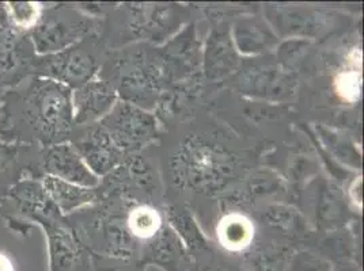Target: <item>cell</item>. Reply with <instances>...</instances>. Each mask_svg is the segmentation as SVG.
I'll return each instance as SVG.
<instances>
[{
	"label": "cell",
	"instance_id": "8992f818",
	"mask_svg": "<svg viewBox=\"0 0 364 271\" xmlns=\"http://www.w3.org/2000/svg\"><path fill=\"white\" fill-rule=\"evenodd\" d=\"M164 65L147 53L137 52L124 67L119 92L122 101L149 109L156 104L162 89Z\"/></svg>",
	"mask_w": 364,
	"mask_h": 271
},
{
	"label": "cell",
	"instance_id": "3957f363",
	"mask_svg": "<svg viewBox=\"0 0 364 271\" xmlns=\"http://www.w3.org/2000/svg\"><path fill=\"white\" fill-rule=\"evenodd\" d=\"M94 29L89 13L75 7L56 6L44 9L37 26L29 33L31 46L38 56L63 52L83 41Z\"/></svg>",
	"mask_w": 364,
	"mask_h": 271
},
{
	"label": "cell",
	"instance_id": "f1b7e54d",
	"mask_svg": "<svg viewBox=\"0 0 364 271\" xmlns=\"http://www.w3.org/2000/svg\"><path fill=\"white\" fill-rule=\"evenodd\" d=\"M100 271H129L125 270V269H119V267H112V269H104V270Z\"/></svg>",
	"mask_w": 364,
	"mask_h": 271
},
{
	"label": "cell",
	"instance_id": "5bb4252c",
	"mask_svg": "<svg viewBox=\"0 0 364 271\" xmlns=\"http://www.w3.org/2000/svg\"><path fill=\"white\" fill-rule=\"evenodd\" d=\"M231 38L237 52L247 56L271 52L279 43L277 34L261 16H243L237 19L232 26Z\"/></svg>",
	"mask_w": 364,
	"mask_h": 271
},
{
	"label": "cell",
	"instance_id": "277c9868",
	"mask_svg": "<svg viewBox=\"0 0 364 271\" xmlns=\"http://www.w3.org/2000/svg\"><path fill=\"white\" fill-rule=\"evenodd\" d=\"M98 123L125 155L140 151L158 135V123L151 113L125 101H117Z\"/></svg>",
	"mask_w": 364,
	"mask_h": 271
},
{
	"label": "cell",
	"instance_id": "4316f807",
	"mask_svg": "<svg viewBox=\"0 0 364 271\" xmlns=\"http://www.w3.org/2000/svg\"><path fill=\"white\" fill-rule=\"evenodd\" d=\"M0 271H14V266L10 258L1 253H0Z\"/></svg>",
	"mask_w": 364,
	"mask_h": 271
},
{
	"label": "cell",
	"instance_id": "7402d4cb",
	"mask_svg": "<svg viewBox=\"0 0 364 271\" xmlns=\"http://www.w3.org/2000/svg\"><path fill=\"white\" fill-rule=\"evenodd\" d=\"M223 244L230 250H242L252 239L250 226L242 219H228L223 224L222 233H219Z\"/></svg>",
	"mask_w": 364,
	"mask_h": 271
},
{
	"label": "cell",
	"instance_id": "8fae6325",
	"mask_svg": "<svg viewBox=\"0 0 364 271\" xmlns=\"http://www.w3.org/2000/svg\"><path fill=\"white\" fill-rule=\"evenodd\" d=\"M116 104V89L109 82L92 79L73 91L74 125L89 126L100 122Z\"/></svg>",
	"mask_w": 364,
	"mask_h": 271
},
{
	"label": "cell",
	"instance_id": "603a6c76",
	"mask_svg": "<svg viewBox=\"0 0 364 271\" xmlns=\"http://www.w3.org/2000/svg\"><path fill=\"white\" fill-rule=\"evenodd\" d=\"M129 226L134 235L141 238H152L161 229V220L155 211L149 208H140L132 211Z\"/></svg>",
	"mask_w": 364,
	"mask_h": 271
},
{
	"label": "cell",
	"instance_id": "52a82bcc",
	"mask_svg": "<svg viewBox=\"0 0 364 271\" xmlns=\"http://www.w3.org/2000/svg\"><path fill=\"white\" fill-rule=\"evenodd\" d=\"M235 84L243 94L277 101L294 94L296 76L279 62L256 64L241 70L235 79Z\"/></svg>",
	"mask_w": 364,
	"mask_h": 271
},
{
	"label": "cell",
	"instance_id": "7a4b0ae2",
	"mask_svg": "<svg viewBox=\"0 0 364 271\" xmlns=\"http://www.w3.org/2000/svg\"><path fill=\"white\" fill-rule=\"evenodd\" d=\"M176 181L200 193L223 190L238 174L237 159L223 147L195 137L174 156Z\"/></svg>",
	"mask_w": 364,
	"mask_h": 271
},
{
	"label": "cell",
	"instance_id": "ba28073f",
	"mask_svg": "<svg viewBox=\"0 0 364 271\" xmlns=\"http://www.w3.org/2000/svg\"><path fill=\"white\" fill-rule=\"evenodd\" d=\"M73 145L98 178L122 166L127 156L98 122L89 125Z\"/></svg>",
	"mask_w": 364,
	"mask_h": 271
},
{
	"label": "cell",
	"instance_id": "5b68a950",
	"mask_svg": "<svg viewBox=\"0 0 364 271\" xmlns=\"http://www.w3.org/2000/svg\"><path fill=\"white\" fill-rule=\"evenodd\" d=\"M36 61V76L61 83L74 91L94 79L98 71V59L83 41L63 52L41 56Z\"/></svg>",
	"mask_w": 364,
	"mask_h": 271
},
{
	"label": "cell",
	"instance_id": "d6986e66",
	"mask_svg": "<svg viewBox=\"0 0 364 271\" xmlns=\"http://www.w3.org/2000/svg\"><path fill=\"white\" fill-rule=\"evenodd\" d=\"M262 217L268 226L280 231L287 236L299 238V236H304L307 232V223L304 221L302 214L295 211L294 208L283 206V205H273L267 208Z\"/></svg>",
	"mask_w": 364,
	"mask_h": 271
},
{
	"label": "cell",
	"instance_id": "83f0119b",
	"mask_svg": "<svg viewBox=\"0 0 364 271\" xmlns=\"http://www.w3.org/2000/svg\"><path fill=\"white\" fill-rule=\"evenodd\" d=\"M332 271H359L355 266H349V265H341L337 267H332Z\"/></svg>",
	"mask_w": 364,
	"mask_h": 271
},
{
	"label": "cell",
	"instance_id": "44dd1931",
	"mask_svg": "<svg viewBox=\"0 0 364 271\" xmlns=\"http://www.w3.org/2000/svg\"><path fill=\"white\" fill-rule=\"evenodd\" d=\"M168 221L174 228V232L180 235L182 240L186 243L191 248H204L205 240L196 226L195 220L185 211L170 209L168 211Z\"/></svg>",
	"mask_w": 364,
	"mask_h": 271
},
{
	"label": "cell",
	"instance_id": "d4e9b609",
	"mask_svg": "<svg viewBox=\"0 0 364 271\" xmlns=\"http://www.w3.org/2000/svg\"><path fill=\"white\" fill-rule=\"evenodd\" d=\"M289 271H332V265L311 254H298L289 262Z\"/></svg>",
	"mask_w": 364,
	"mask_h": 271
},
{
	"label": "cell",
	"instance_id": "9c48e42d",
	"mask_svg": "<svg viewBox=\"0 0 364 271\" xmlns=\"http://www.w3.org/2000/svg\"><path fill=\"white\" fill-rule=\"evenodd\" d=\"M44 229L48 244L49 271H73L80 258V245L70 226L61 221L60 213L33 220Z\"/></svg>",
	"mask_w": 364,
	"mask_h": 271
},
{
	"label": "cell",
	"instance_id": "cb8c5ba5",
	"mask_svg": "<svg viewBox=\"0 0 364 271\" xmlns=\"http://www.w3.org/2000/svg\"><path fill=\"white\" fill-rule=\"evenodd\" d=\"M309 46V43L302 38H291L279 46L277 60L283 68H291L296 60L301 59L304 49Z\"/></svg>",
	"mask_w": 364,
	"mask_h": 271
},
{
	"label": "cell",
	"instance_id": "e0dca14e",
	"mask_svg": "<svg viewBox=\"0 0 364 271\" xmlns=\"http://www.w3.org/2000/svg\"><path fill=\"white\" fill-rule=\"evenodd\" d=\"M44 7L36 1L0 3V29L16 34H29L38 23Z\"/></svg>",
	"mask_w": 364,
	"mask_h": 271
},
{
	"label": "cell",
	"instance_id": "ffe728a7",
	"mask_svg": "<svg viewBox=\"0 0 364 271\" xmlns=\"http://www.w3.org/2000/svg\"><path fill=\"white\" fill-rule=\"evenodd\" d=\"M22 45L23 37L21 34L0 29V79L13 75L26 60V50Z\"/></svg>",
	"mask_w": 364,
	"mask_h": 271
},
{
	"label": "cell",
	"instance_id": "7c38bea8",
	"mask_svg": "<svg viewBox=\"0 0 364 271\" xmlns=\"http://www.w3.org/2000/svg\"><path fill=\"white\" fill-rule=\"evenodd\" d=\"M273 31L280 35L299 38L316 37L328 29V16L302 7L274 6L267 10L265 19Z\"/></svg>",
	"mask_w": 364,
	"mask_h": 271
},
{
	"label": "cell",
	"instance_id": "484cf974",
	"mask_svg": "<svg viewBox=\"0 0 364 271\" xmlns=\"http://www.w3.org/2000/svg\"><path fill=\"white\" fill-rule=\"evenodd\" d=\"M289 260L282 253H261L256 258V271H289Z\"/></svg>",
	"mask_w": 364,
	"mask_h": 271
},
{
	"label": "cell",
	"instance_id": "4fadbf2b",
	"mask_svg": "<svg viewBox=\"0 0 364 271\" xmlns=\"http://www.w3.org/2000/svg\"><path fill=\"white\" fill-rule=\"evenodd\" d=\"M204 74L211 82H218L240 70L241 60L234 46L231 31L225 25L213 28L204 49Z\"/></svg>",
	"mask_w": 364,
	"mask_h": 271
},
{
	"label": "cell",
	"instance_id": "ac0fdd59",
	"mask_svg": "<svg viewBox=\"0 0 364 271\" xmlns=\"http://www.w3.org/2000/svg\"><path fill=\"white\" fill-rule=\"evenodd\" d=\"M147 251V262L165 269L174 267L182 255L181 241L177 233L168 228H161L151 238Z\"/></svg>",
	"mask_w": 364,
	"mask_h": 271
},
{
	"label": "cell",
	"instance_id": "30bf717a",
	"mask_svg": "<svg viewBox=\"0 0 364 271\" xmlns=\"http://www.w3.org/2000/svg\"><path fill=\"white\" fill-rule=\"evenodd\" d=\"M43 168L46 175L56 177L61 181L70 182L82 187L94 189L100 183V178L91 172L82 156L68 141L46 148Z\"/></svg>",
	"mask_w": 364,
	"mask_h": 271
},
{
	"label": "cell",
	"instance_id": "2e32d148",
	"mask_svg": "<svg viewBox=\"0 0 364 271\" xmlns=\"http://www.w3.org/2000/svg\"><path fill=\"white\" fill-rule=\"evenodd\" d=\"M316 216L319 228L333 231L347 224L349 209L341 190L331 182H322L317 189Z\"/></svg>",
	"mask_w": 364,
	"mask_h": 271
},
{
	"label": "cell",
	"instance_id": "6da1fadb",
	"mask_svg": "<svg viewBox=\"0 0 364 271\" xmlns=\"http://www.w3.org/2000/svg\"><path fill=\"white\" fill-rule=\"evenodd\" d=\"M7 96L4 133L37 141L43 147L67 143L74 128L73 90L46 77L33 76Z\"/></svg>",
	"mask_w": 364,
	"mask_h": 271
},
{
	"label": "cell",
	"instance_id": "9a60e30c",
	"mask_svg": "<svg viewBox=\"0 0 364 271\" xmlns=\"http://www.w3.org/2000/svg\"><path fill=\"white\" fill-rule=\"evenodd\" d=\"M41 184L46 190V196L53 202V205L60 211L61 216L90 205L97 199V192L89 187H82L70 182L61 181L56 177L44 175Z\"/></svg>",
	"mask_w": 364,
	"mask_h": 271
}]
</instances>
